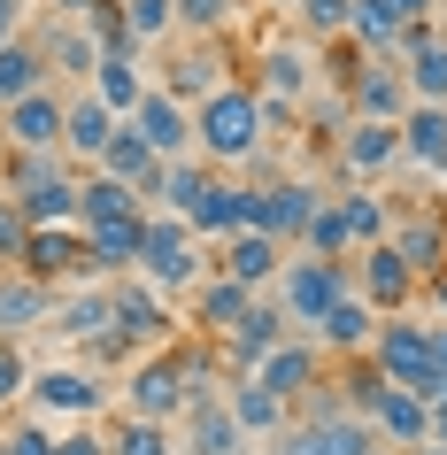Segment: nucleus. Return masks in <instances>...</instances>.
I'll list each match as a JSON object with an SVG mask.
<instances>
[{
    "mask_svg": "<svg viewBox=\"0 0 447 455\" xmlns=\"http://www.w3.org/2000/svg\"><path fill=\"white\" fill-rule=\"evenodd\" d=\"M124 31H132V47H155L178 31V0H124Z\"/></svg>",
    "mask_w": 447,
    "mask_h": 455,
    "instance_id": "nucleus-42",
    "label": "nucleus"
},
{
    "mask_svg": "<svg viewBox=\"0 0 447 455\" xmlns=\"http://www.w3.org/2000/svg\"><path fill=\"white\" fill-rule=\"evenodd\" d=\"M108 324H116V301H108L100 278H93V286H62V293H54V332H62V339L85 347V339H100Z\"/></svg>",
    "mask_w": 447,
    "mask_h": 455,
    "instance_id": "nucleus-28",
    "label": "nucleus"
},
{
    "mask_svg": "<svg viewBox=\"0 0 447 455\" xmlns=\"http://www.w3.org/2000/svg\"><path fill=\"white\" fill-rule=\"evenodd\" d=\"M39 85H54L47 77V47H39V39H8V47H0V108L24 100V93H39Z\"/></svg>",
    "mask_w": 447,
    "mask_h": 455,
    "instance_id": "nucleus-38",
    "label": "nucleus"
},
{
    "mask_svg": "<svg viewBox=\"0 0 447 455\" xmlns=\"http://www.w3.org/2000/svg\"><path fill=\"white\" fill-rule=\"evenodd\" d=\"M16 270L47 278V286H85V278H93L85 232H77V224H47V232H31V247H24V263H16Z\"/></svg>",
    "mask_w": 447,
    "mask_h": 455,
    "instance_id": "nucleus-12",
    "label": "nucleus"
},
{
    "mask_svg": "<svg viewBox=\"0 0 447 455\" xmlns=\"http://www.w3.org/2000/svg\"><path fill=\"white\" fill-rule=\"evenodd\" d=\"M232 16H239V0H178V31L186 39H216Z\"/></svg>",
    "mask_w": 447,
    "mask_h": 455,
    "instance_id": "nucleus-46",
    "label": "nucleus"
},
{
    "mask_svg": "<svg viewBox=\"0 0 447 455\" xmlns=\"http://www.w3.org/2000/svg\"><path fill=\"white\" fill-rule=\"evenodd\" d=\"M278 339H285V309H278V301H255V309L239 316V332L224 339V371H255Z\"/></svg>",
    "mask_w": 447,
    "mask_h": 455,
    "instance_id": "nucleus-30",
    "label": "nucleus"
},
{
    "mask_svg": "<svg viewBox=\"0 0 447 455\" xmlns=\"http://www.w3.org/2000/svg\"><path fill=\"white\" fill-rule=\"evenodd\" d=\"M316 209H324V193L308 186V178H270V186H255V232L278 240V247L308 240V216Z\"/></svg>",
    "mask_w": 447,
    "mask_h": 455,
    "instance_id": "nucleus-8",
    "label": "nucleus"
},
{
    "mask_svg": "<svg viewBox=\"0 0 447 455\" xmlns=\"http://www.w3.org/2000/svg\"><path fill=\"white\" fill-rule=\"evenodd\" d=\"M0 455H54V432L47 425H8L0 432Z\"/></svg>",
    "mask_w": 447,
    "mask_h": 455,
    "instance_id": "nucleus-49",
    "label": "nucleus"
},
{
    "mask_svg": "<svg viewBox=\"0 0 447 455\" xmlns=\"http://www.w3.org/2000/svg\"><path fill=\"white\" fill-rule=\"evenodd\" d=\"M401 85H409V100L447 108V39L432 24H409V31H401Z\"/></svg>",
    "mask_w": 447,
    "mask_h": 455,
    "instance_id": "nucleus-15",
    "label": "nucleus"
},
{
    "mask_svg": "<svg viewBox=\"0 0 447 455\" xmlns=\"http://www.w3.org/2000/svg\"><path fill=\"white\" fill-rule=\"evenodd\" d=\"M355 293H363L378 316H401L409 301H417V270L401 263L386 240H378V247H355Z\"/></svg>",
    "mask_w": 447,
    "mask_h": 455,
    "instance_id": "nucleus-11",
    "label": "nucleus"
},
{
    "mask_svg": "<svg viewBox=\"0 0 447 455\" xmlns=\"http://www.w3.org/2000/svg\"><path fill=\"white\" fill-rule=\"evenodd\" d=\"M54 455H108V440H100V432H62Z\"/></svg>",
    "mask_w": 447,
    "mask_h": 455,
    "instance_id": "nucleus-50",
    "label": "nucleus"
},
{
    "mask_svg": "<svg viewBox=\"0 0 447 455\" xmlns=\"http://www.w3.org/2000/svg\"><path fill=\"white\" fill-rule=\"evenodd\" d=\"M247 85H255V100L270 108V116H293V100L308 93V47H293V39L270 47L255 70H247Z\"/></svg>",
    "mask_w": 447,
    "mask_h": 455,
    "instance_id": "nucleus-18",
    "label": "nucleus"
},
{
    "mask_svg": "<svg viewBox=\"0 0 447 455\" xmlns=\"http://www.w3.org/2000/svg\"><path fill=\"white\" fill-rule=\"evenodd\" d=\"M132 132L155 147V163H186V147H193V108H186V100H170L163 85H155V93L132 108Z\"/></svg>",
    "mask_w": 447,
    "mask_h": 455,
    "instance_id": "nucleus-17",
    "label": "nucleus"
},
{
    "mask_svg": "<svg viewBox=\"0 0 447 455\" xmlns=\"http://www.w3.org/2000/svg\"><path fill=\"white\" fill-rule=\"evenodd\" d=\"M108 301H116V332L132 339V347H155V339H163V301H155V286H147V278H116V286H108Z\"/></svg>",
    "mask_w": 447,
    "mask_h": 455,
    "instance_id": "nucleus-31",
    "label": "nucleus"
},
{
    "mask_svg": "<svg viewBox=\"0 0 447 455\" xmlns=\"http://www.w3.org/2000/svg\"><path fill=\"white\" fill-rule=\"evenodd\" d=\"M62 108H70L62 85H39V93L8 100V108H0V147H16V155H54V147H62Z\"/></svg>",
    "mask_w": 447,
    "mask_h": 455,
    "instance_id": "nucleus-7",
    "label": "nucleus"
},
{
    "mask_svg": "<svg viewBox=\"0 0 447 455\" xmlns=\"http://www.w3.org/2000/svg\"><path fill=\"white\" fill-rule=\"evenodd\" d=\"M140 247H147V209H140V216H124V224H100V232H85V255H93V278H100V286L132 278V270H140Z\"/></svg>",
    "mask_w": 447,
    "mask_h": 455,
    "instance_id": "nucleus-23",
    "label": "nucleus"
},
{
    "mask_svg": "<svg viewBox=\"0 0 447 455\" xmlns=\"http://www.w3.org/2000/svg\"><path fill=\"white\" fill-rule=\"evenodd\" d=\"M77 186H85L77 170H62V178H47V186H31L24 201H16L24 224H31V232H47V224H77Z\"/></svg>",
    "mask_w": 447,
    "mask_h": 455,
    "instance_id": "nucleus-39",
    "label": "nucleus"
},
{
    "mask_svg": "<svg viewBox=\"0 0 447 455\" xmlns=\"http://www.w3.org/2000/svg\"><path fill=\"white\" fill-rule=\"evenodd\" d=\"M116 132H124V116H116V108H100V100L77 85L70 108H62V155H77V163H100V147L116 140Z\"/></svg>",
    "mask_w": 447,
    "mask_h": 455,
    "instance_id": "nucleus-24",
    "label": "nucleus"
},
{
    "mask_svg": "<svg viewBox=\"0 0 447 455\" xmlns=\"http://www.w3.org/2000/svg\"><path fill=\"white\" fill-rule=\"evenodd\" d=\"M255 379L270 386L278 402H293V409H301L308 394L324 386V347H316V339H293V332H285L278 347H270V355L255 363Z\"/></svg>",
    "mask_w": 447,
    "mask_h": 455,
    "instance_id": "nucleus-13",
    "label": "nucleus"
},
{
    "mask_svg": "<svg viewBox=\"0 0 447 455\" xmlns=\"http://www.w3.org/2000/svg\"><path fill=\"white\" fill-rule=\"evenodd\" d=\"M371 371L386 386H401V394H417V402H440L447 379L432 371V332H424L417 316H378V339H371Z\"/></svg>",
    "mask_w": 447,
    "mask_h": 455,
    "instance_id": "nucleus-3",
    "label": "nucleus"
},
{
    "mask_svg": "<svg viewBox=\"0 0 447 455\" xmlns=\"http://www.w3.org/2000/svg\"><path fill=\"white\" fill-rule=\"evenodd\" d=\"M440 209H447V193H440Z\"/></svg>",
    "mask_w": 447,
    "mask_h": 455,
    "instance_id": "nucleus-57",
    "label": "nucleus"
},
{
    "mask_svg": "<svg viewBox=\"0 0 447 455\" xmlns=\"http://www.w3.org/2000/svg\"><path fill=\"white\" fill-rule=\"evenodd\" d=\"M270 293H278V309H285V324H324L331 316V301L339 293H355V263H324V255H285V270L270 278Z\"/></svg>",
    "mask_w": 447,
    "mask_h": 455,
    "instance_id": "nucleus-5",
    "label": "nucleus"
},
{
    "mask_svg": "<svg viewBox=\"0 0 447 455\" xmlns=\"http://www.w3.org/2000/svg\"><path fill=\"white\" fill-rule=\"evenodd\" d=\"M363 425L378 432V448L409 455V448H424V440H432V409H424L417 394H401V386H378L371 402H363Z\"/></svg>",
    "mask_w": 447,
    "mask_h": 455,
    "instance_id": "nucleus-14",
    "label": "nucleus"
},
{
    "mask_svg": "<svg viewBox=\"0 0 447 455\" xmlns=\"http://www.w3.org/2000/svg\"><path fill=\"white\" fill-rule=\"evenodd\" d=\"M201 371H209V355H201V347H186V339H163V347H147V355L132 363V379H124V417L178 425V417H186V402L209 386Z\"/></svg>",
    "mask_w": 447,
    "mask_h": 455,
    "instance_id": "nucleus-2",
    "label": "nucleus"
},
{
    "mask_svg": "<svg viewBox=\"0 0 447 455\" xmlns=\"http://www.w3.org/2000/svg\"><path fill=\"white\" fill-rule=\"evenodd\" d=\"M47 70H62V77H85V85H93V70H100L93 31H85V24H54V39H47Z\"/></svg>",
    "mask_w": 447,
    "mask_h": 455,
    "instance_id": "nucleus-41",
    "label": "nucleus"
},
{
    "mask_svg": "<svg viewBox=\"0 0 447 455\" xmlns=\"http://www.w3.org/2000/svg\"><path fill=\"white\" fill-rule=\"evenodd\" d=\"M224 409H232L239 432H285L293 425V402H278L255 371H232V379H224Z\"/></svg>",
    "mask_w": 447,
    "mask_h": 455,
    "instance_id": "nucleus-27",
    "label": "nucleus"
},
{
    "mask_svg": "<svg viewBox=\"0 0 447 455\" xmlns=\"http://www.w3.org/2000/svg\"><path fill=\"white\" fill-rule=\"evenodd\" d=\"M39 417H100L108 409V386L85 371V363H54V371H31V394H24Z\"/></svg>",
    "mask_w": 447,
    "mask_h": 455,
    "instance_id": "nucleus-10",
    "label": "nucleus"
},
{
    "mask_svg": "<svg viewBox=\"0 0 447 455\" xmlns=\"http://www.w3.org/2000/svg\"><path fill=\"white\" fill-rule=\"evenodd\" d=\"M247 309H255V293L232 286V278H201V286H193V324H201L209 339H232Z\"/></svg>",
    "mask_w": 447,
    "mask_h": 455,
    "instance_id": "nucleus-33",
    "label": "nucleus"
},
{
    "mask_svg": "<svg viewBox=\"0 0 447 455\" xmlns=\"http://www.w3.org/2000/svg\"><path fill=\"white\" fill-rule=\"evenodd\" d=\"M347 8L355 0H293V24L308 31V47L316 39H347Z\"/></svg>",
    "mask_w": 447,
    "mask_h": 455,
    "instance_id": "nucleus-44",
    "label": "nucleus"
},
{
    "mask_svg": "<svg viewBox=\"0 0 447 455\" xmlns=\"http://www.w3.org/2000/svg\"><path fill=\"white\" fill-rule=\"evenodd\" d=\"M386 247L417 270V286H432V278L447 270V209H440V193H432V201H417V209H401L394 232H386Z\"/></svg>",
    "mask_w": 447,
    "mask_h": 455,
    "instance_id": "nucleus-6",
    "label": "nucleus"
},
{
    "mask_svg": "<svg viewBox=\"0 0 447 455\" xmlns=\"http://www.w3.org/2000/svg\"><path fill=\"white\" fill-rule=\"evenodd\" d=\"M308 339H316L324 355L355 363V355H371V339H378V309L363 301V293H339V301H331V316H324V324H316Z\"/></svg>",
    "mask_w": 447,
    "mask_h": 455,
    "instance_id": "nucleus-22",
    "label": "nucleus"
},
{
    "mask_svg": "<svg viewBox=\"0 0 447 455\" xmlns=\"http://www.w3.org/2000/svg\"><path fill=\"white\" fill-rule=\"evenodd\" d=\"M401 31H409V16H401L394 0H355L347 8V39L363 54H401Z\"/></svg>",
    "mask_w": 447,
    "mask_h": 455,
    "instance_id": "nucleus-35",
    "label": "nucleus"
},
{
    "mask_svg": "<svg viewBox=\"0 0 447 455\" xmlns=\"http://www.w3.org/2000/svg\"><path fill=\"white\" fill-rule=\"evenodd\" d=\"M24 39V0H0V47Z\"/></svg>",
    "mask_w": 447,
    "mask_h": 455,
    "instance_id": "nucleus-51",
    "label": "nucleus"
},
{
    "mask_svg": "<svg viewBox=\"0 0 447 455\" xmlns=\"http://www.w3.org/2000/svg\"><path fill=\"white\" fill-rule=\"evenodd\" d=\"M0 270H8V263H0Z\"/></svg>",
    "mask_w": 447,
    "mask_h": 455,
    "instance_id": "nucleus-58",
    "label": "nucleus"
},
{
    "mask_svg": "<svg viewBox=\"0 0 447 455\" xmlns=\"http://www.w3.org/2000/svg\"><path fill=\"white\" fill-rule=\"evenodd\" d=\"M301 247H308V255H324V263H355V240H347V224H339L331 201L308 216V240H301Z\"/></svg>",
    "mask_w": 447,
    "mask_h": 455,
    "instance_id": "nucleus-43",
    "label": "nucleus"
},
{
    "mask_svg": "<svg viewBox=\"0 0 447 455\" xmlns=\"http://www.w3.org/2000/svg\"><path fill=\"white\" fill-rule=\"evenodd\" d=\"M85 93H93L100 108H116V116L132 124V108H140V100L155 93V85L140 77V54H100V70H93V85H85Z\"/></svg>",
    "mask_w": 447,
    "mask_h": 455,
    "instance_id": "nucleus-34",
    "label": "nucleus"
},
{
    "mask_svg": "<svg viewBox=\"0 0 447 455\" xmlns=\"http://www.w3.org/2000/svg\"><path fill=\"white\" fill-rule=\"evenodd\" d=\"M54 293L47 278H31V270H0V339H24L39 324H54Z\"/></svg>",
    "mask_w": 447,
    "mask_h": 455,
    "instance_id": "nucleus-19",
    "label": "nucleus"
},
{
    "mask_svg": "<svg viewBox=\"0 0 447 455\" xmlns=\"http://www.w3.org/2000/svg\"><path fill=\"white\" fill-rule=\"evenodd\" d=\"M424 409H432V448H447V394H440V402H424Z\"/></svg>",
    "mask_w": 447,
    "mask_h": 455,
    "instance_id": "nucleus-53",
    "label": "nucleus"
},
{
    "mask_svg": "<svg viewBox=\"0 0 447 455\" xmlns=\"http://www.w3.org/2000/svg\"><path fill=\"white\" fill-rule=\"evenodd\" d=\"M193 240H232V232H255V186L239 178H209V193L193 201Z\"/></svg>",
    "mask_w": 447,
    "mask_h": 455,
    "instance_id": "nucleus-16",
    "label": "nucleus"
},
{
    "mask_svg": "<svg viewBox=\"0 0 447 455\" xmlns=\"http://www.w3.org/2000/svg\"><path fill=\"white\" fill-rule=\"evenodd\" d=\"M378 432L355 417V409H331V417H293L278 432V455H371Z\"/></svg>",
    "mask_w": 447,
    "mask_h": 455,
    "instance_id": "nucleus-9",
    "label": "nucleus"
},
{
    "mask_svg": "<svg viewBox=\"0 0 447 455\" xmlns=\"http://www.w3.org/2000/svg\"><path fill=\"white\" fill-rule=\"evenodd\" d=\"M278 270H285V247L262 240V232H232L224 255H216V278H232V286H247V293H262Z\"/></svg>",
    "mask_w": 447,
    "mask_h": 455,
    "instance_id": "nucleus-26",
    "label": "nucleus"
},
{
    "mask_svg": "<svg viewBox=\"0 0 447 455\" xmlns=\"http://www.w3.org/2000/svg\"><path fill=\"white\" fill-rule=\"evenodd\" d=\"M31 394V363H24V339H0V409H16Z\"/></svg>",
    "mask_w": 447,
    "mask_h": 455,
    "instance_id": "nucleus-47",
    "label": "nucleus"
},
{
    "mask_svg": "<svg viewBox=\"0 0 447 455\" xmlns=\"http://www.w3.org/2000/svg\"><path fill=\"white\" fill-rule=\"evenodd\" d=\"M147 201L132 186H116V178H85L77 186V232H100V224H124V216H140Z\"/></svg>",
    "mask_w": 447,
    "mask_h": 455,
    "instance_id": "nucleus-37",
    "label": "nucleus"
},
{
    "mask_svg": "<svg viewBox=\"0 0 447 455\" xmlns=\"http://www.w3.org/2000/svg\"><path fill=\"white\" fill-rule=\"evenodd\" d=\"M401 163H417V170H432V178H447V108L409 100V116H401Z\"/></svg>",
    "mask_w": 447,
    "mask_h": 455,
    "instance_id": "nucleus-29",
    "label": "nucleus"
},
{
    "mask_svg": "<svg viewBox=\"0 0 447 455\" xmlns=\"http://www.w3.org/2000/svg\"><path fill=\"white\" fill-rule=\"evenodd\" d=\"M93 8H100V0H54V24H85Z\"/></svg>",
    "mask_w": 447,
    "mask_h": 455,
    "instance_id": "nucleus-52",
    "label": "nucleus"
},
{
    "mask_svg": "<svg viewBox=\"0 0 447 455\" xmlns=\"http://www.w3.org/2000/svg\"><path fill=\"white\" fill-rule=\"evenodd\" d=\"M132 278H147L155 293H193L201 278H209V263H201V240H193L186 216L147 209V247H140V270H132Z\"/></svg>",
    "mask_w": 447,
    "mask_h": 455,
    "instance_id": "nucleus-4",
    "label": "nucleus"
},
{
    "mask_svg": "<svg viewBox=\"0 0 447 455\" xmlns=\"http://www.w3.org/2000/svg\"><path fill=\"white\" fill-rule=\"evenodd\" d=\"M216 170L201 163V155H186V163H163V178H155V193H147V209H163V216H193V201L209 193Z\"/></svg>",
    "mask_w": 447,
    "mask_h": 455,
    "instance_id": "nucleus-36",
    "label": "nucleus"
},
{
    "mask_svg": "<svg viewBox=\"0 0 447 455\" xmlns=\"http://www.w3.org/2000/svg\"><path fill=\"white\" fill-rule=\"evenodd\" d=\"M347 100H355V116L363 124H401L409 116V85H401V62H363V70L347 77Z\"/></svg>",
    "mask_w": 447,
    "mask_h": 455,
    "instance_id": "nucleus-20",
    "label": "nucleus"
},
{
    "mask_svg": "<svg viewBox=\"0 0 447 455\" xmlns=\"http://www.w3.org/2000/svg\"><path fill=\"white\" fill-rule=\"evenodd\" d=\"M178 432H186V455H239V440H247V432L232 425V409H224V394H216V386H201V394L186 402Z\"/></svg>",
    "mask_w": 447,
    "mask_h": 455,
    "instance_id": "nucleus-21",
    "label": "nucleus"
},
{
    "mask_svg": "<svg viewBox=\"0 0 447 455\" xmlns=\"http://www.w3.org/2000/svg\"><path fill=\"white\" fill-rule=\"evenodd\" d=\"M262 132H270V108H262L255 85H239V77H224L209 100H193V155H201L209 170L255 163Z\"/></svg>",
    "mask_w": 447,
    "mask_h": 455,
    "instance_id": "nucleus-1",
    "label": "nucleus"
},
{
    "mask_svg": "<svg viewBox=\"0 0 447 455\" xmlns=\"http://www.w3.org/2000/svg\"><path fill=\"white\" fill-rule=\"evenodd\" d=\"M409 455H447V448H432V440H424V448H409Z\"/></svg>",
    "mask_w": 447,
    "mask_h": 455,
    "instance_id": "nucleus-55",
    "label": "nucleus"
},
{
    "mask_svg": "<svg viewBox=\"0 0 447 455\" xmlns=\"http://www.w3.org/2000/svg\"><path fill=\"white\" fill-rule=\"evenodd\" d=\"M371 455H394V448H371Z\"/></svg>",
    "mask_w": 447,
    "mask_h": 455,
    "instance_id": "nucleus-56",
    "label": "nucleus"
},
{
    "mask_svg": "<svg viewBox=\"0 0 447 455\" xmlns=\"http://www.w3.org/2000/svg\"><path fill=\"white\" fill-rule=\"evenodd\" d=\"M24 247H31V224H24V209L0 193V263L16 270V263H24Z\"/></svg>",
    "mask_w": 447,
    "mask_h": 455,
    "instance_id": "nucleus-48",
    "label": "nucleus"
},
{
    "mask_svg": "<svg viewBox=\"0 0 447 455\" xmlns=\"http://www.w3.org/2000/svg\"><path fill=\"white\" fill-rule=\"evenodd\" d=\"M394 163H401V124H363L355 116L339 132V170L347 178H386Z\"/></svg>",
    "mask_w": 447,
    "mask_h": 455,
    "instance_id": "nucleus-25",
    "label": "nucleus"
},
{
    "mask_svg": "<svg viewBox=\"0 0 447 455\" xmlns=\"http://www.w3.org/2000/svg\"><path fill=\"white\" fill-rule=\"evenodd\" d=\"M432 301H440V316H447V270H440V278H432Z\"/></svg>",
    "mask_w": 447,
    "mask_h": 455,
    "instance_id": "nucleus-54",
    "label": "nucleus"
},
{
    "mask_svg": "<svg viewBox=\"0 0 447 455\" xmlns=\"http://www.w3.org/2000/svg\"><path fill=\"white\" fill-rule=\"evenodd\" d=\"M100 178H116V186H132V193L147 201V193H155V178H163V163H155V147H147L140 132L124 124L116 140L100 147Z\"/></svg>",
    "mask_w": 447,
    "mask_h": 455,
    "instance_id": "nucleus-32",
    "label": "nucleus"
},
{
    "mask_svg": "<svg viewBox=\"0 0 447 455\" xmlns=\"http://www.w3.org/2000/svg\"><path fill=\"white\" fill-rule=\"evenodd\" d=\"M108 455H178L170 448V425H147V417H124L108 432Z\"/></svg>",
    "mask_w": 447,
    "mask_h": 455,
    "instance_id": "nucleus-45",
    "label": "nucleus"
},
{
    "mask_svg": "<svg viewBox=\"0 0 447 455\" xmlns=\"http://www.w3.org/2000/svg\"><path fill=\"white\" fill-rule=\"evenodd\" d=\"M331 209H339V224H347V240H355V247H378L386 232H394V209H386V201H378L371 186L331 193Z\"/></svg>",
    "mask_w": 447,
    "mask_h": 455,
    "instance_id": "nucleus-40",
    "label": "nucleus"
}]
</instances>
